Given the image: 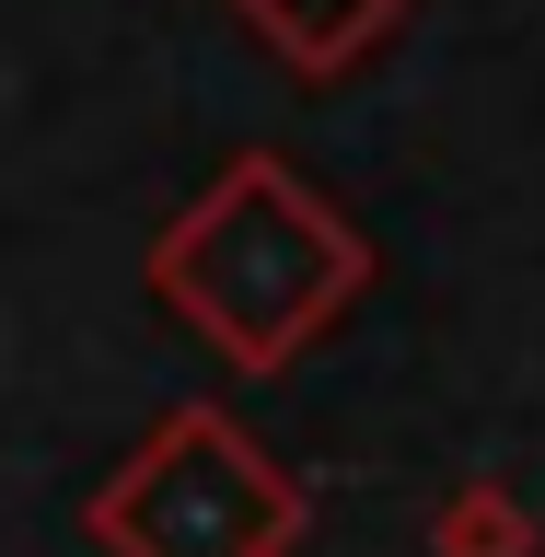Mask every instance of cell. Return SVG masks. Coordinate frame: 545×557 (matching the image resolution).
I'll use <instances>...</instances> for the list:
<instances>
[{"label":"cell","mask_w":545,"mask_h":557,"mask_svg":"<svg viewBox=\"0 0 545 557\" xmlns=\"http://www.w3.org/2000/svg\"><path fill=\"white\" fill-rule=\"evenodd\" d=\"M360 290H372V233L278 151H233L151 233V302L244 383H278L325 325H348Z\"/></svg>","instance_id":"1"},{"label":"cell","mask_w":545,"mask_h":557,"mask_svg":"<svg viewBox=\"0 0 545 557\" xmlns=\"http://www.w3.org/2000/svg\"><path fill=\"white\" fill-rule=\"evenodd\" d=\"M430 557H545V522L511 476H465L430 511Z\"/></svg>","instance_id":"4"},{"label":"cell","mask_w":545,"mask_h":557,"mask_svg":"<svg viewBox=\"0 0 545 557\" xmlns=\"http://www.w3.org/2000/svg\"><path fill=\"white\" fill-rule=\"evenodd\" d=\"M82 534L94 557H302L313 487L233 407H174L82 487Z\"/></svg>","instance_id":"2"},{"label":"cell","mask_w":545,"mask_h":557,"mask_svg":"<svg viewBox=\"0 0 545 557\" xmlns=\"http://www.w3.org/2000/svg\"><path fill=\"white\" fill-rule=\"evenodd\" d=\"M278 70H302V82H348V70L372 59L383 35L407 24L418 0H221Z\"/></svg>","instance_id":"3"}]
</instances>
